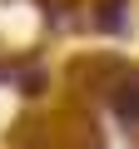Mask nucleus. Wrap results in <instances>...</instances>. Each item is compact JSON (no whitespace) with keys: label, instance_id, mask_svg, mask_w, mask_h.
<instances>
[{"label":"nucleus","instance_id":"1","mask_svg":"<svg viewBox=\"0 0 139 149\" xmlns=\"http://www.w3.org/2000/svg\"><path fill=\"white\" fill-rule=\"evenodd\" d=\"M114 114L129 119V124H139V85H119L114 90Z\"/></svg>","mask_w":139,"mask_h":149}]
</instances>
